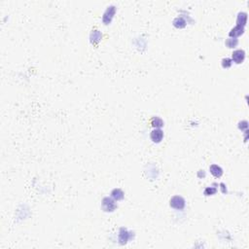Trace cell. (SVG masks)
<instances>
[{
    "instance_id": "obj_1",
    "label": "cell",
    "mask_w": 249,
    "mask_h": 249,
    "mask_svg": "<svg viewBox=\"0 0 249 249\" xmlns=\"http://www.w3.org/2000/svg\"><path fill=\"white\" fill-rule=\"evenodd\" d=\"M170 206L175 209H183L185 207V200L180 196H175L170 200Z\"/></svg>"
},
{
    "instance_id": "obj_2",
    "label": "cell",
    "mask_w": 249,
    "mask_h": 249,
    "mask_svg": "<svg viewBox=\"0 0 249 249\" xmlns=\"http://www.w3.org/2000/svg\"><path fill=\"white\" fill-rule=\"evenodd\" d=\"M102 207L105 211H113L117 207V205L112 198H104L103 201H102Z\"/></svg>"
},
{
    "instance_id": "obj_3",
    "label": "cell",
    "mask_w": 249,
    "mask_h": 249,
    "mask_svg": "<svg viewBox=\"0 0 249 249\" xmlns=\"http://www.w3.org/2000/svg\"><path fill=\"white\" fill-rule=\"evenodd\" d=\"M150 137H151L152 141L155 142V143H159V142H161V139H163V137H164V133H163V130L160 129H153L152 132H151Z\"/></svg>"
},
{
    "instance_id": "obj_4",
    "label": "cell",
    "mask_w": 249,
    "mask_h": 249,
    "mask_svg": "<svg viewBox=\"0 0 249 249\" xmlns=\"http://www.w3.org/2000/svg\"><path fill=\"white\" fill-rule=\"evenodd\" d=\"M245 59V52L243 50H235L233 53V60L235 63H241Z\"/></svg>"
},
{
    "instance_id": "obj_5",
    "label": "cell",
    "mask_w": 249,
    "mask_h": 249,
    "mask_svg": "<svg viewBox=\"0 0 249 249\" xmlns=\"http://www.w3.org/2000/svg\"><path fill=\"white\" fill-rule=\"evenodd\" d=\"M114 14H115L114 6H110V7H108V9L106 10V12H105L104 16H103V22H105V24H108L111 22Z\"/></svg>"
},
{
    "instance_id": "obj_6",
    "label": "cell",
    "mask_w": 249,
    "mask_h": 249,
    "mask_svg": "<svg viewBox=\"0 0 249 249\" xmlns=\"http://www.w3.org/2000/svg\"><path fill=\"white\" fill-rule=\"evenodd\" d=\"M210 172L212 173V175H214L215 177H220L223 174V170L222 169L217 165H210Z\"/></svg>"
},
{
    "instance_id": "obj_7",
    "label": "cell",
    "mask_w": 249,
    "mask_h": 249,
    "mask_svg": "<svg viewBox=\"0 0 249 249\" xmlns=\"http://www.w3.org/2000/svg\"><path fill=\"white\" fill-rule=\"evenodd\" d=\"M246 18H247V14L245 12H241V13L239 14L238 16V26H240V27H244L245 23H246Z\"/></svg>"
},
{
    "instance_id": "obj_8",
    "label": "cell",
    "mask_w": 249,
    "mask_h": 249,
    "mask_svg": "<svg viewBox=\"0 0 249 249\" xmlns=\"http://www.w3.org/2000/svg\"><path fill=\"white\" fill-rule=\"evenodd\" d=\"M244 31V27H240V26H236L235 28H233L231 30V32H230V36L231 37H235V36H239V35H241L243 33Z\"/></svg>"
},
{
    "instance_id": "obj_9",
    "label": "cell",
    "mask_w": 249,
    "mask_h": 249,
    "mask_svg": "<svg viewBox=\"0 0 249 249\" xmlns=\"http://www.w3.org/2000/svg\"><path fill=\"white\" fill-rule=\"evenodd\" d=\"M112 197H113L116 201H120L124 198V193L121 189H114L111 193Z\"/></svg>"
},
{
    "instance_id": "obj_10",
    "label": "cell",
    "mask_w": 249,
    "mask_h": 249,
    "mask_svg": "<svg viewBox=\"0 0 249 249\" xmlns=\"http://www.w3.org/2000/svg\"><path fill=\"white\" fill-rule=\"evenodd\" d=\"M129 239V233L127 232V230L122 229L120 235H119V240L122 242V243H126Z\"/></svg>"
},
{
    "instance_id": "obj_11",
    "label": "cell",
    "mask_w": 249,
    "mask_h": 249,
    "mask_svg": "<svg viewBox=\"0 0 249 249\" xmlns=\"http://www.w3.org/2000/svg\"><path fill=\"white\" fill-rule=\"evenodd\" d=\"M151 123H152V126H153L154 128H156V129H159V128H161V127H163V126H164V122H163V120L160 119L159 117H155V118H153L152 121H151Z\"/></svg>"
},
{
    "instance_id": "obj_12",
    "label": "cell",
    "mask_w": 249,
    "mask_h": 249,
    "mask_svg": "<svg viewBox=\"0 0 249 249\" xmlns=\"http://www.w3.org/2000/svg\"><path fill=\"white\" fill-rule=\"evenodd\" d=\"M238 40H236L235 38H230L229 40H227V42H226V44H227V46L229 47V48H235L236 45H238Z\"/></svg>"
},
{
    "instance_id": "obj_13",
    "label": "cell",
    "mask_w": 249,
    "mask_h": 249,
    "mask_svg": "<svg viewBox=\"0 0 249 249\" xmlns=\"http://www.w3.org/2000/svg\"><path fill=\"white\" fill-rule=\"evenodd\" d=\"M231 65H232V60L230 59L226 58V59H222V66L224 68H228V67H230Z\"/></svg>"
},
{
    "instance_id": "obj_14",
    "label": "cell",
    "mask_w": 249,
    "mask_h": 249,
    "mask_svg": "<svg viewBox=\"0 0 249 249\" xmlns=\"http://www.w3.org/2000/svg\"><path fill=\"white\" fill-rule=\"evenodd\" d=\"M215 193H216V189L211 188V187H210V188L208 187V188H206V189H205V191H204V194L206 195V196L213 195V194H215Z\"/></svg>"
}]
</instances>
